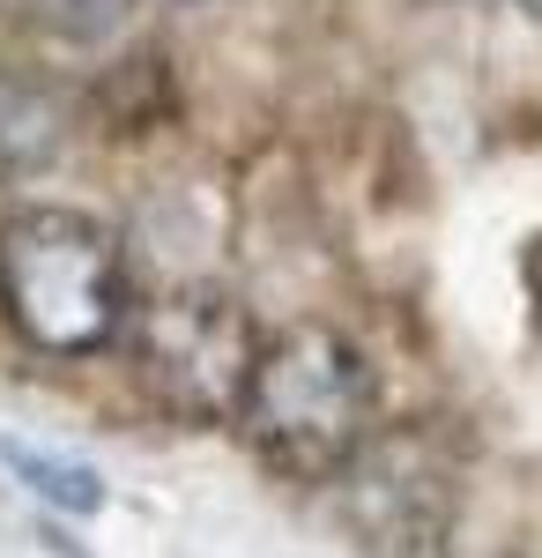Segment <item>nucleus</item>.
I'll list each match as a JSON object with an SVG mask.
<instances>
[{
    "mask_svg": "<svg viewBox=\"0 0 542 558\" xmlns=\"http://www.w3.org/2000/svg\"><path fill=\"white\" fill-rule=\"evenodd\" d=\"M0 462L30 484V499L60 507V514H97V507H104V476L89 470V462H75V454H45V447L8 439V447H0Z\"/></svg>",
    "mask_w": 542,
    "mask_h": 558,
    "instance_id": "20e7f679",
    "label": "nucleus"
},
{
    "mask_svg": "<svg viewBox=\"0 0 542 558\" xmlns=\"http://www.w3.org/2000/svg\"><path fill=\"white\" fill-rule=\"evenodd\" d=\"M260 343L268 336L252 328V313L231 291H209V283L164 291L126 320L134 380L178 425H238Z\"/></svg>",
    "mask_w": 542,
    "mask_h": 558,
    "instance_id": "7ed1b4c3",
    "label": "nucleus"
},
{
    "mask_svg": "<svg viewBox=\"0 0 542 558\" xmlns=\"http://www.w3.org/2000/svg\"><path fill=\"white\" fill-rule=\"evenodd\" d=\"M520 8H528V15H535V23H542V0H520Z\"/></svg>",
    "mask_w": 542,
    "mask_h": 558,
    "instance_id": "423d86ee",
    "label": "nucleus"
},
{
    "mask_svg": "<svg viewBox=\"0 0 542 558\" xmlns=\"http://www.w3.org/2000/svg\"><path fill=\"white\" fill-rule=\"evenodd\" d=\"M0 313L45 357H97L126 328L120 239L83 209H15L0 223Z\"/></svg>",
    "mask_w": 542,
    "mask_h": 558,
    "instance_id": "f03ea898",
    "label": "nucleus"
},
{
    "mask_svg": "<svg viewBox=\"0 0 542 558\" xmlns=\"http://www.w3.org/2000/svg\"><path fill=\"white\" fill-rule=\"evenodd\" d=\"M372 417L379 387L365 350L328 320H291L260 343L238 432L260 454V470L291 476V484H334L372 447Z\"/></svg>",
    "mask_w": 542,
    "mask_h": 558,
    "instance_id": "f257e3e1",
    "label": "nucleus"
},
{
    "mask_svg": "<svg viewBox=\"0 0 542 558\" xmlns=\"http://www.w3.org/2000/svg\"><path fill=\"white\" fill-rule=\"evenodd\" d=\"M23 8H30L38 31H52V38H67V45L112 38L126 15H134V0H23Z\"/></svg>",
    "mask_w": 542,
    "mask_h": 558,
    "instance_id": "39448f33",
    "label": "nucleus"
}]
</instances>
